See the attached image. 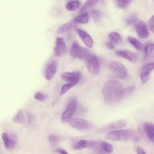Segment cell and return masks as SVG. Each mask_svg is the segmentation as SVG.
<instances>
[{"label": "cell", "instance_id": "10", "mask_svg": "<svg viewBox=\"0 0 154 154\" xmlns=\"http://www.w3.org/2000/svg\"><path fill=\"white\" fill-rule=\"evenodd\" d=\"M54 54L57 57H61L65 54L67 52V47L63 39L57 37L56 41V46L54 49Z\"/></svg>", "mask_w": 154, "mask_h": 154}, {"label": "cell", "instance_id": "5", "mask_svg": "<svg viewBox=\"0 0 154 154\" xmlns=\"http://www.w3.org/2000/svg\"><path fill=\"white\" fill-rule=\"evenodd\" d=\"M109 68L112 74L118 79H124L128 76L127 69L125 66L120 62H112L109 65Z\"/></svg>", "mask_w": 154, "mask_h": 154}, {"label": "cell", "instance_id": "26", "mask_svg": "<svg viewBox=\"0 0 154 154\" xmlns=\"http://www.w3.org/2000/svg\"><path fill=\"white\" fill-rule=\"evenodd\" d=\"M109 37L113 42L116 44L120 43L122 41V38L120 35L116 32H112L109 35Z\"/></svg>", "mask_w": 154, "mask_h": 154}, {"label": "cell", "instance_id": "32", "mask_svg": "<svg viewBox=\"0 0 154 154\" xmlns=\"http://www.w3.org/2000/svg\"><path fill=\"white\" fill-rule=\"evenodd\" d=\"M49 139L50 143L53 145L57 144L59 140L58 137L53 134H51L50 135Z\"/></svg>", "mask_w": 154, "mask_h": 154}, {"label": "cell", "instance_id": "25", "mask_svg": "<svg viewBox=\"0 0 154 154\" xmlns=\"http://www.w3.org/2000/svg\"><path fill=\"white\" fill-rule=\"evenodd\" d=\"M97 0H88L84 4L80 11L82 13L92 7L94 6L97 2Z\"/></svg>", "mask_w": 154, "mask_h": 154}, {"label": "cell", "instance_id": "16", "mask_svg": "<svg viewBox=\"0 0 154 154\" xmlns=\"http://www.w3.org/2000/svg\"><path fill=\"white\" fill-rule=\"evenodd\" d=\"M76 31L85 44L89 48L92 47L93 41L91 36L85 31L77 29Z\"/></svg>", "mask_w": 154, "mask_h": 154}, {"label": "cell", "instance_id": "34", "mask_svg": "<svg viewBox=\"0 0 154 154\" xmlns=\"http://www.w3.org/2000/svg\"><path fill=\"white\" fill-rule=\"evenodd\" d=\"M135 89V86L132 85L124 89V95H129Z\"/></svg>", "mask_w": 154, "mask_h": 154}, {"label": "cell", "instance_id": "4", "mask_svg": "<svg viewBox=\"0 0 154 154\" xmlns=\"http://www.w3.org/2000/svg\"><path fill=\"white\" fill-rule=\"evenodd\" d=\"M70 53L73 57L81 59H86L91 54L87 49L81 46L77 41L73 42Z\"/></svg>", "mask_w": 154, "mask_h": 154}, {"label": "cell", "instance_id": "37", "mask_svg": "<svg viewBox=\"0 0 154 154\" xmlns=\"http://www.w3.org/2000/svg\"><path fill=\"white\" fill-rule=\"evenodd\" d=\"M72 147L73 149H83L77 143L73 144Z\"/></svg>", "mask_w": 154, "mask_h": 154}, {"label": "cell", "instance_id": "17", "mask_svg": "<svg viewBox=\"0 0 154 154\" xmlns=\"http://www.w3.org/2000/svg\"><path fill=\"white\" fill-rule=\"evenodd\" d=\"M2 137L4 145L7 149H12L14 148L16 141L13 137L6 133H3L2 134Z\"/></svg>", "mask_w": 154, "mask_h": 154}, {"label": "cell", "instance_id": "21", "mask_svg": "<svg viewBox=\"0 0 154 154\" xmlns=\"http://www.w3.org/2000/svg\"><path fill=\"white\" fill-rule=\"evenodd\" d=\"M100 146L102 152L110 153L112 152L113 147L112 144L105 141H100Z\"/></svg>", "mask_w": 154, "mask_h": 154}, {"label": "cell", "instance_id": "18", "mask_svg": "<svg viewBox=\"0 0 154 154\" xmlns=\"http://www.w3.org/2000/svg\"><path fill=\"white\" fill-rule=\"evenodd\" d=\"M143 128L149 139L154 141V124L150 122H146L143 123Z\"/></svg>", "mask_w": 154, "mask_h": 154}, {"label": "cell", "instance_id": "14", "mask_svg": "<svg viewBox=\"0 0 154 154\" xmlns=\"http://www.w3.org/2000/svg\"><path fill=\"white\" fill-rule=\"evenodd\" d=\"M57 63L55 60L52 61L48 64L45 70V78L47 80L52 79L57 72Z\"/></svg>", "mask_w": 154, "mask_h": 154}, {"label": "cell", "instance_id": "31", "mask_svg": "<svg viewBox=\"0 0 154 154\" xmlns=\"http://www.w3.org/2000/svg\"><path fill=\"white\" fill-rule=\"evenodd\" d=\"M72 87L73 86L71 84L69 83L63 85L61 88L60 95H63Z\"/></svg>", "mask_w": 154, "mask_h": 154}, {"label": "cell", "instance_id": "12", "mask_svg": "<svg viewBox=\"0 0 154 154\" xmlns=\"http://www.w3.org/2000/svg\"><path fill=\"white\" fill-rule=\"evenodd\" d=\"M154 69V62L147 63L142 68L140 77L141 82L145 84L148 80L150 73Z\"/></svg>", "mask_w": 154, "mask_h": 154}, {"label": "cell", "instance_id": "13", "mask_svg": "<svg viewBox=\"0 0 154 154\" xmlns=\"http://www.w3.org/2000/svg\"><path fill=\"white\" fill-rule=\"evenodd\" d=\"M77 143L82 148H88L101 152L100 142L94 140H82L79 141Z\"/></svg>", "mask_w": 154, "mask_h": 154}, {"label": "cell", "instance_id": "27", "mask_svg": "<svg viewBox=\"0 0 154 154\" xmlns=\"http://www.w3.org/2000/svg\"><path fill=\"white\" fill-rule=\"evenodd\" d=\"M91 16L95 22L99 21L101 19L102 16L101 12L99 10L94 9L91 12Z\"/></svg>", "mask_w": 154, "mask_h": 154}, {"label": "cell", "instance_id": "38", "mask_svg": "<svg viewBox=\"0 0 154 154\" xmlns=\"http://www.w3.org/2000/svg\"><path fill=\"white\" fill-rule=\"evenodd\" d=\"M136 152L137 154H146L142 148L139 147L137 148Z\"/></svg>", "mask_w": 154, "mask_h": 154}, {"label": "cell", "instance_id": "29", "mask_svg": "<svg viewBox=\"0 0 154 154\" xmlns=\"http://www.w3.org/2000/svg\"><path fill=\"white\" fill-rule=\"evenodd\" d=\"M34 98L37 100L40 101H43L45 100L47 98L48 96L46 94L41 92H37L34 95Z\"/></svg>", "mask_w": 154, "mask_h": 154}, {"label": "cell", "instance_id": "1", "mask_svg": "<svg viewBox=\"0 0 154 154\" xmlns=\"http://www.w3.org/2000/svg\"><path fill=\"white\" fill-rule=\"evenodd\" d=\"M123 85L119 82L111 80L107 82L103 89V98L105 102L109 104L120 101L124 95Z\"/></svg>", "mask_w": 154, "mask_h": 154}, {"label": "cell", "instance_id": "15", "mask_svg": "<svg viewBox=\"0 0 154 154\" xmlns=\"http://www.w3.org/2000/svg\"><path fill=\"white\" fill-rule=\"evenodd\" d=\"M116 53L118 56L124 58L129 61L134 63L137 60V57L136 54L129 51L126 50H117Z\"/></svg>", "mask_w": 154, "mask_h": 154}, {"label": "cell", "instance_id": "28", "mask_svg": "<svg viewBox=\"0 0 154 154\" xmlns=\"http://www.w3.org/2000/svg\"><path fill=\"white\" fill-rule=\"evenodd\" d=\"M73 25V22L72 21L69 22L64 24L59 29V32L62 33L68 31L72 27Z\"/></svg>", "mask_w": 154, "mask_h": 154}, {"label": "cell", "instance_id": "2", "mask_svg": "<svg viewBox=\"0 0 154 154\" xmlns=\"http://www.w3.org/2000/svg\"><path fill=\"white\" fill-rule=\"evenodd\" d=\"M105 138L112 140L119 141L132 140L134 141L138 140L136 133L131 130H121L107 133Z\"/></svg>", "mask_w": 154, "mask_h": 154}, {"label": "cell", "instance_id": "39", "mask_svg": "<svg viewBox=\"0 0 154 154\" xmlns=\"http://www.w3.org/2000/svg\"><path fill=\"white\" fill-rule=\"evenodd\" d=\"M56 150L60 154H68L66 151L61 149H58Z\"/></svg>", "mask_w": 154, "mask_h": 154}, {"label": "cell", "instance_id": "22", "mask_svg": "<svg viewBox=\"0 0 154 154\" xmlns=\"http://www.w3.org/2000/svg\"><path fill=\"white\" fill-rule=\"evenodd\" d=\"M81 3V2L79 1H70L66 4V8L69 11H74L80 7Z\"/></svg>", "mask_w": 154, "mask_h": 154}, {"label": "cell", "instance_id": "35", "mask_svg": "<svg viewBox=\"0 0 154 154\" xmlns=\"http://www.w3.org/2000/svg\"><path fill=\"white\" fill-rule=\"evenodd\" d=\"M136 17L134 16H132L129 18L128 19L127 23L128 24H131L136 21Z\"/></svg>", "mask_w": 154, "mask_h": 154}, {"label": "cell", "instance_id": "23", "mask_svg": "<svg viewBox=\"0 0 154 154\" xmlns=\"http://www.w3.org/2000/svg\"><path fill=\"white\" fill-rule=\"evenodd\" d=\"M12 120L17 123H24L25 122V119L22 110H20L18 111Z\"/></svg>", "mask_w": 154, "mask_h": 154}, {"label": "cell", "instance_id": "7", "mask_svg": "<svg viewBox=\"0 0 154 154\" xmlns=\"http://www.w3.org/2000/svg\"><path fill=\"white\" fill-rule=\"evenodd\" d=\"M127 124V121L126 120H120L110 123L103 128L100 130V132L102 133H108L121 130L125 127Z\"/></svg>", "mask_w": 154, "mask_h": 154}, {"label": "cell", "instance_id": "8", "mask_svg": "<svg viewBox=\"0 0 154 154\" xmlns=\"http://www.w3.org/2000/svg\"><path fill=\"white\" fill-rule=\"evenodd\" d=\"M69 123L72 127L80 130H88L93 127V125L90 122L80 118H76L72 119Z\"/></svg>", "mask_w": 154, "mask_h": 154}, {"label": "cell", "instance_id": "24", "mask_svg": "<svg viewBox=\"0 0 154 154\" xmlns=\"http://www.w3.org/2000/svg\"><path fill=\"white\" fill-rule=\"evenodd\" d=\"M129 42L137 50L142 51L143 50V47L142 44L136 38L131 36L128 38Z\"/></svg>", "mask_w": 154, "mask_h": 154}, {"label": "cell", "instance_id": "3", "mask_svg": "<svg viewBox=\"0 0 154 154\" xmlns=\"http://www.w3.org/2000/svg\"><path fill=\"white\" fill-rule=\"evenodd\" d=\"M77 103V100L75 98H72L69 100L66 109L61 116V120L62 122L66 123L71 120L76 110Z\"/></svg>", "mask_w": 154, "mask_h": 154}, {"label": "cell", "instance_id": "33", "mask_svg": "<svg viewBox=\"0 0 154 154\" xmlns=\"http://www.w3.org/2000/svg\"><path fill=\"white\" fill-rule=\"evenodd\" d=\"M148 25L150 30L154 33V15L149 20Z\"/></svg>", "mask_w": 154, "mask_h": 154}, {"label": "cell", "instance_id": "20", "mask_svg": "<svg viewBox=\"0 0 154 154\" xmlns=\"http://www.w3.org/2000/svg\"><path fill=\"white\" fill-rule=\"evenodd\" d=\"M89 15L87 12H84L78 15L74 19L73 21L77 23L86 24L89 20Z\"/></svg>", "mask_w": 154, "mask_h": 154}, {"label": "cell", "instance_id": "11", "mask_svg": "<svg viewBox=\"0 0 154 154\" xmlns=\"http://www.w3.org/2000/svg\"><path fill=\"white\" fill-rule=\"evenodd\" d=\"M135 27L138 35L142 38L147 37L149 34V30L146 23L142 21H137L135 23Z\"/></svg>", "mask_w": 154, "mask_h": 154}, {"label": "cell", "instance_id": "36", "mask_svg": "<svg viewBox=\"0 0 154 154\" xmlns=\"http://www.w3.org/2000/svg\"><path fill=\"white\" fill-rule=\"evenodd\" d=\"M106 44L108 48L110 49H113L114 48V44L112 42L108 41Z\"/></svg>", "mask_w": 154, "mask_h": 154}, {"label": "cell", "instance_id": "9", "mask_svg": "<svg viewBox=\"0 0 154 154\" xmlns=\"http://www.w3.org/2000/svg\"><path fill=\"white\" fill-rule=\"evenodd\" d=\"M80 77L81 74L79 72H66L61 76L62 79L67 82L73 86L78 82Z\"/></svg>", "mask_w": 154, "mask_h": 154}, {"label": "cell", "instance_id": "6", "mask_svg": "<svg viewBox=\"0 0 154 154\" xmlns=\"http://www.w3.org/2000/svg\"><path fill=\"white\" fill-rule=\"evenodd\" d=\"M86 59V66L90 72L94 75L98 74L100 71V66L97 57L90 54Z\"/></svg>", "mask_w": 154, "mask_h": 154}, {"label": "cell", "instance_id": "19", "mask_svg": "<svg viewBox=\"0 0 154 154\" xmlns=\"http://www.w3.org/2000/svg\"><path fill=\"white\" fill-rule=\"evenodd\" d=\"M154 49V43L149 41L146 42L143 47L144 58H147L151 54Z\"/></svg>", "mask_w": 154, "mask_h": 154}, {"label": "cell", "instance_id": "30", "mask_svg": "<svg viewBox=\"0 0 154 154\" xmlns=\"http://www.w3.org/2000/svg\"><path fill=\"white\" fill-rule=\"evenodd\" d=\"M131 2V0H118L117 1V4L119 7L125 8L128 6Z\"/></svg>", "mask_w": 154, "mask_h": 154}]
</instances>
